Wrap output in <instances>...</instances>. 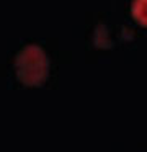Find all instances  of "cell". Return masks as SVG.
<instances>
[{"label":"cell","mask_w":147,"mask_h":152,"mask_svg":"<svg viewBox=\"0 0 147 152\" xmlns=\"http://www.w3.org/2000/svg\"><path fill=\"white\" fill-rule=\"evenodd\" d=\"M131 12H132V17L140 25L147 26V0H134Z\"/></svg>","instance_id":"7a4b0ae2"},{"label":"cell","mask_w":147,"mask_h":152,"mask_svg":"<svg viewBox=\"0 0 147 152\" xmlns=\"http://www.w3.org/2000/svg\"><path fill=\"white\" fill-rule=\"evenodd\" d=\"M15 72L21 83L39 87L49 75V57L38 44L25 46L15 57Z\"/></svg>","instance_id":"6da1fadb"}]
</instances>
